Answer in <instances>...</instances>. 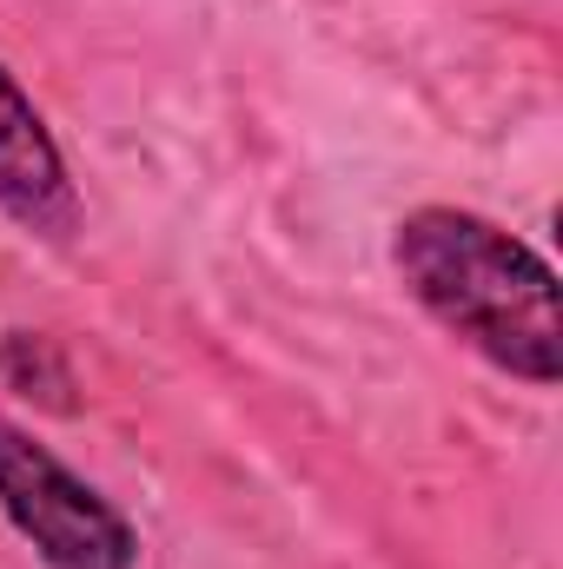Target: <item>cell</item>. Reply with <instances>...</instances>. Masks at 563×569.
Listing matches in <instances>:
<instances>
[{
    "mask_svg": "<svg viewBox=\"0 0 563 569\" xmlns=\"http://www.w3.org/2000/svg\"><path fill=\"white\" fill-rule=\"evenodd\" d=\"M392 272L431 325L504 378L563 385V291L537 246L464 206H418L392 226Z\"/></svg>",
    "mask_w": 563,
    "mask_h": 569,
    "instance_id": "1",
    "label": "cell"
},
{
    "mask_svg": "<svg viewBox=\"0 0 563 569\" xmlns=\"http://www.w3.org/2000/svg\"><path fill=\"white\" fill-rule=\"evenodd\" d=\"M0 517L47 569H140V530L0 411Z\"/></svg>",
    "mask_w": 563,
    "mask_h": 569,
    "instance_id": "2",
    "label": "cell"
},
{
    "mask_svg": "<svg viewBox=\"0 0 563 569\" xmlns=\"http://www.w3.org/2000/svg\"><path fill=\"white\" fill-rule=\"evenodd\" d=\"M0 212L47 246H67L80 232V192L67 179V159L33 93L7 73V60H0Z\"/></svg>",
    "mask_w": 563,
    "mask_h": 569,
    "instance_id": "3",
    "label": "cell"
},
{
    "mask_svg": "<svg viewBox=\"0 0 563 569\" xmlns=\"http://www.w3.org/2000/svg\"><path fill=\"white\" fill-rule=\"evenodd\" d=\"M0 385L7 391H20V398H33V405H47V411H80V398H73V365H67V351L53 345V338H40V331H7L0 338Z\"/></svg>",
    "mask_w": 563,
    "mask_h": 569,
    "instance_id": "4",
    "label": "cell"
}]
</instances>
